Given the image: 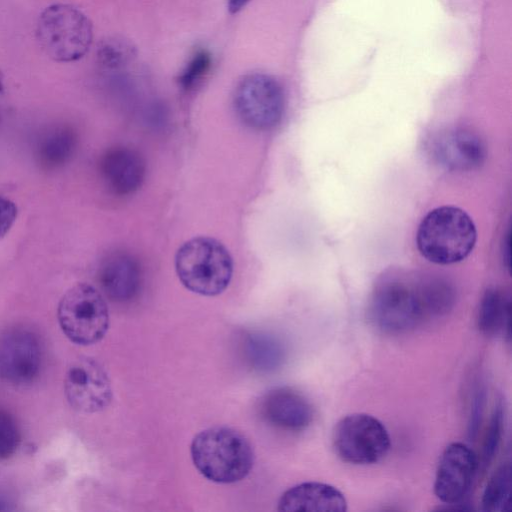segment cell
Segmentation results:
<instances>
[{
	"label": "cell",
	"instance_id": "obj_1",
	"mask_svg": "<svg viewBox=\"0 0 512 512\" xmlns=\"http://www.w3.org/2000/svg\"><path fill=\"white\" fill-rule=\"evenodd\" d=\"M455 299L454 287L439 276L392 274L376 284L369 317L379 331L403 334L446 315Z\"/></svg>",
	"mask_w": 512,
	"mask_h": 512
},
{
	"label": "cell",
	"instance_id": "obj_2",
	"mask_svg": "<svg viewBox=\"0 0 512 512\" xmlns=\"http://www.w3.org/2000/svg\"><path fill=\"white\" fill-rule=\"evenodd\" d=\"M190 453L200 474L222 484L244 479L254 463L249 441L228 427H211L199 432L191 442Z\"/></svg>",
	"mask_w": 512,
	"mask_h": 512
},
{
	"label": "cell",
	"instance_id": "obj_3",
	"mask_svg": "<svg viewBox=\"0 0 512 512\" xmlns=\"http://www.w3.org/2000/svg\"><path fill=\"white\" fill-rule=\"evenodd\" d=\"M477 231L462 209L442 206L431 210L421 221L416 243L428 261L448 265L464 260L473 250Z\"/></svg>",
	"mask_w": 512,
	"mask_h": 512
},
{
	"label": "cell",
	"instance_id": "obj_4",
	"mask_svg": "<svg viewBox=\"0 0 512 512\" xmlns=\"http://www.w3.org/2000/svg\"><path fill=\"white\" fill-rule=\"evenodd\" d=\"M175 270L188 290L203 296H215L228 287L233 261L221 242L198 236L179 247L175 255Z\"/></svg>",
	"mask_w": 512,
	"mask_h": 512
},
{
	"label": "cell",
	"instance_id": "obj_5",
	"mask_svg": "<svg viewBox=\"0 0 512 512\" xmlns=\"http://www.w3.org/2000/svg\"><path fill=\"white\" fill-rule=\"evenodd\" d=\"M35 35L39 47L50 59L71 63L89 51L93 27L79 8L68 3H53L39 14Z\"/></svg>",
	"mask_w": 512,
	"mask_h": 512
},
{
	"label": "cell",
	"instance_id": "obj_6",
	"mask_svg": "<svg viewBox=\"0 0 512 512\" xmlns=\"http://www.w3.org/2000/svg\"><path fill=\"white\" fill-rule=\"evenodd\" d=\"M57 318L66 337L78 345L100 341L109 327V312L101 293L92 285L78 283L61 297Z\"/></svg>",
	"mask_w": 512,
	"mask_h": 512
},
{
	"label": "cell",
	"instance_id": "obj_7",
	"mask_svg": "<svg viewBox=\"0 0 512 512\" xmlns=\"http://www.w3.org/2000/svg\"><path fill=\"white\" fill-rule=\"evenodd\" d=\"M389 433L376 417L352 413L341 418L332 433L336 455L353 465H371L381 461L389 452Z\"/></svg>",
	"mask_w": 512,
	"mask_h": 512
},
{
	"label": "cell",
	"instance_id": "obj_8",
	"mask_svg": "<svg viewBox=\"0 0 512 512\" xmlns=\"http://www.w3.org/2000/svg\"><path fill=\"white\" fill-rule=\"evenodd\" d=\"M233 105L238 118L255 130L276 126L284 112V93L272 76L251 73L236 85Z\"/></svg>",
	"mask_w": 512,
	"mask_h": 512
},
{
	"label": "cell",
	"instance_id": "obj_9",
	"mask_svg": "<svg viewBox=\"0 0 512 512\" xmlns=\"http://www.w3.org/2000/svg\"><path fill=\"white\" fill-rule=\"evenodd\" d=\"M64 391L70 406L83 413L99 412L112 400L107 372L90 357H80L71 363L65 375Z\"/></svg>",
	"mask_w": 512,
	"mask_h": 512
},
{
	"label": "cell",
	"instance_id": "obj_10",
	"mask_svg": "<svg viewBox=\"0 0 512 512\" xmlns=\"http://www.w3.org/2000/svg\"><path fill=\"white\" fill-rule=\"evenodd\" d=\"M42 366L39 338L25 328H13L0 336V378L24 386L35 381Z\"/></svg>",
	"mask_w": 512,
	"mask_h": 512
},
{
	"label": "cell",
	"instance_id": "obj_11",
	"mask_svg": "<svg viewBox=\"0 0 512 512\" xmlns=\"http://www.w3.org/2000/svg\"><path fill=\"white\" fill-rule=\"evenodd\" d=\"M479 467L475 452L466 444L453 442L442 452L436 469L434 493L446 504L463 500Z\"/></svg>",
	"mask_w": 512,
	"mask_h": 512
},
{
	"label": "cell",
	"instance_id": "obj_12",
	"mask_svg": "<svg viewBox=\"0 0 512 512\" xmlns=\"http://www.w3.org/2000/svg\"><path fill=\"white\" fill-rule=\"evenodd\" d=\"M260 411L270 425L290 432L305 430L314 417L309 400L299 391L287 386L275 387L264 394Z\"/></svg>",
	"mask_w": 512,
	"mask_h": 512
},
{
	"label": "cell",
	"instance_id": "obj_13",
	"mask_svg": "<svg viewBox=\"0 0 512 512\" xmlns=\"http://www.w3.org/2000/svg\"><path fill=\"white\" fill-rule=\"evenodd\" d=\"M433 151L437 161L451 171H470L485 159V146L475 133L465 129H450L435 140Z\"/></svg>",
	"mask_w": 512,
	"mask_h": 512
},
{
	"label": "cell",
	"instance_id": "obj_14",
	"mask_svg": "<svg viewBox=\"0 0 512 512\" xmlns=\"http://www.w3.org/2000/svg\"><path fill=\"white\" fill-rule=\"evenodd\" d=\"M283 512H345L347 500L336 487L321 482H304L286 490L279 499Z\"/></svg>",
	"mask_w": 512,
	"mask_h": 512
},
{
	"label": "cell",
	"instance_id": "obj_15",
	"mask_svg": "<svg viewBox=\"0 0 512 512\" xmlns=\"http://www.w3.org/2000/svg\"><path fill=\"white\" fill-rule=\"evenodd\" d=\"M101 175L114 193L127 195L142 184L145 165L140 155L126 147L107 150L100 160Z\"/></svg>",
	"mask_w": 512,
	"mask_h": 512
},
{
	"label": "cell",
	"instance_id": "obj_16",
	"mask_svg": "<svg viewBox=\"0 0 512 512\" xmlns=\"http://www.w3.org/2000/svg\"><path fill=\"white\" fill-rule=\"evenodd\" d=\"M98 279L107 297L125 302L133 298L139 289L140 270L131 256L116 252L101 262Z\"/></svg>",
	"mask_w": 512,
	"mask_h": 512
},
{
	"label": "cell",
	"instance_id": "obj_17",
	"mask_svg": "<svg viewBox=\"0 0 512 512\" xmlns=\"http://www.w3.org/2000/svg\"><path fill=\"white\" fill-rule=\"evenodd\" d=\"M77 134L68 125H57L43 132L37 141V162L46 170H55L66 165L77 148Z\"/></svg>",
	"mask_w": 512,
	"mask_h": 512
},
{
	"label": "cell",
	"instance_id": "obj_18",
	"mask_svg": "<svg viewBox=\"0 0 512 512\" xmlns=\"http://www.w3.org/2000/svg\"><path fill=\"white\" fill-rule=\"evenodd\" d=\"M477 326L480 332L488 337L503 335L511 338V300L502 290L488 289L482 296Z\"/></svg>",
	"mask_w": 512,
	"mask_h": 512
},
{
	"label": "cell",
	"instance_id": "obj_19",
	"mask_svg": "<svg viewBox=\"0 0 512 512\" xmlns=\"http://www.w3.org/2000/svg\"><path fill=\"white\" fill-rule=\"evenodd\" d=\"M243 348L247 362L258 371H273L280 367L285 359L283 344L267 333H249L245 337Z\"/></svg>",
	"mask_w": 512,
	"mask_h": 512
},
{
	"label": "cell",
	"instance_id": "obj_20",
	"mask_svg": "<svg viewBox=\"0 0 512 512\" xmlns=\"http://www.w3.org/2000/svg\"><path fill=\"white\" fill-rule=\"evenodd\" d=\"M481 509L485 512H508L511 510V465L501 464L492 474L481 498Z\"/></svg>",
	"mask_w": 512,
	"mask_h": 512
},
{
	"label": "cell",
	"instance_id": "obj_21",
	"mask_svg": "<svg viewBox=\"0 0 512 512\" xmlns=\"http://www.w3.org/2000/svg\"><path fill=\"white\" fill-rule=\"evenodd\" d=\"M505 423V412L503 404L499 401L491 414L487 430L485 432L482 452L479 464L487 467L494 459L500 447Z\"/></svg>",
	"mask_w": 512,
	"mask_h": 512
},
{
	"label": "cell",
	"instance_id": "obj_22",
	"mask_svg": "<svg viewBox=\"0 0 512 512\" xmlns=\"http://www.w3.org/2000/svg\"><path fill=\"white\" fill-rule=\"evenodd\" d=\"M20 444V432L14 417L0 408V460L14 455Z\"/></svg>",
	"mask_w": 512,
	"mask_h": 512
},
{
	"label": "cell",
	"instance_id": "obj_23",
	"mask_svg": "<svg viewBox=\"0 0 512 512\" xmlns=\"http://www.w3.org/2000/svg\"><path fill=\"white\" fill-rule=\"evenodd\" d=\"M210 66L211 56L209 52L203 49L197 50L179 77L181 87L186 90L194 87L209 71Z\"/></svg>",
	"mask_w": 512,
	"mask_h": 512
},
{
	"label": "cell",
	"instance_id": "obj_24",
	"mask_svg": "<svg viewBox=\"0 0 512 512\" xmlns=\"http://www.w3.org/2000/svg\"><path fill=\"white\" fill-rule=\"evenodd\" d=\"M99 62L108 68H115L127 57L126 46L115 40L103 41L97 51Z\"/></svg>",
	"mask_w": 512,
	"mask_h": 512
},
{
	"label": "cell",
	"instance_id": "obj_25",
	"mask_svg": "<svg viewBox=\"0 0 512 512\" xmlns=\"http://www.w3.org/2000/svg\"><path fill=\"white\" fill-rule=\"evenodd\" d=\"M484 405L485 389L481 383H478L473 392L470 417L468 421V435L471 439H474L477 436L479 426L482 421Z\"/></svg>",
	"mask_w": 512,
	"mask_h": 512
},
{
	"label": "cell",
	"instance_id": "obj_26",
	"mask_svg": "<svg viewBox=\"0 0 512 512\" xmlns=\"http://www.w3.org/2000/svg\"><path fill=\"white\" fill-rule=\"evenodd\" d=\"M18 208L16 204L3 196H0V239L12 228L16 221Z\"/></svg>",
	"mask_w": 512,
	"mask_h": 512
},
{
	"label": "cell",
	"instance_id": "obj_27",
	"mask_svg": "<svg viewBox=\"0 0 512 512\" xmlns=\"http://www.w3.org/2000/svg\"><path fill=\"white\" fill-rule=\"evenodd\" d=\"M251 0H228L227 6L231 13H238L241 11Z\"/></svg>",
	"mask_w": 512,
	"mask_h": 512
},
{
	"label": "cell",
	"instance_id": "obj_28",
	"mask_svg": "<svg viewBox=\"0 0 512 512\" xmlns=\"http://www.w3.org/2000/svg\"><path fill=\"white\" fill-rule=\"evenodd\" d=\"M510 231H508V234L506 235V239L504 241L503 245V261L505 263V266L508 270H510Z\"/></svg>",
	"mask_w": 512,
	"mask_h": 512
},
{
	"label": "cell",
	"instance_id": "obj_29",
	"mask_svg": "<svg viewBox=\"0 0 512 512\" xmlns=\"http://www.w3.org/2000/svg\"><path fill=\"white\" fill-rule=\"evenodd\" d=\"M12 502L10 497L0 492V510H11Z\"/></svg>",
	"mask_w": 512,
	"mask_h": 512
},
{
	"label": "cell",
	"instance_id": "obj_30",
	"mask_svg": "<svg viewBox=\"0 0 512 512\" xmlns=\"http://www.w3.org/2000/svg\"><path fill=\"white\" fill-rule=\"evenodd\" d=\"M4 97H5V86H4V79L3 75L0 71V117L2 114L3 104H4Z\"/></svg>",
	"mask_w": 512,
	"mask_h": 512
}]
</instances>
